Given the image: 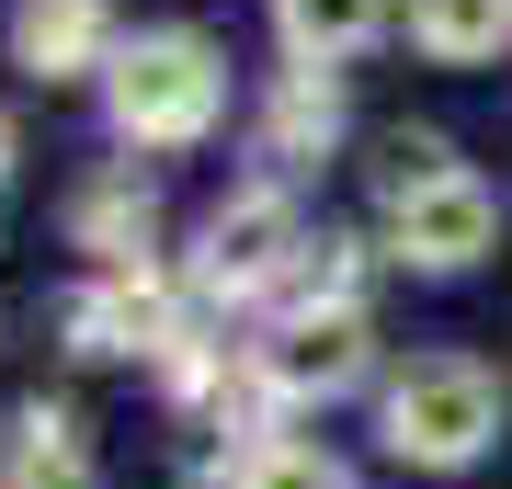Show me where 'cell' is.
Segmentation results:
<instances>
[{
  "label": "cell",
  "instance_id": "cell-2",
  "mask_svg": "<svg viewBox=\"0 0 512 489\" xmlns=\"http://www.w3.org/2000/svg\"><path fill=\"white\" fill-rule=\"evenodd\" d=\"M501 421H512L501 364H478V353H410L399 376H387L376 433H387V455H399V467L456 478V467H478V455L501 444Z\"/></svg>",
  "mask_w": 512,
  "mask_h": 489
},
{
  "label": "cell",
  "instance_id": "cell-9",
  "mask_svg": "<svg viewBox=\"0 0 512 489\" xmlns=\"http://www.w3.org/2000/svg\"><path fill=\"white\" fill-rule=\"evenodd\" d=\"M69 251H92L103 273H148V251H160V194L137 171H92L69 194Z\"/></svg>",
  "mask_w": 512,
  "mask_h": 489
},
{
  "label": "cell",
  "instance_id": "cell-11",
  "mask_svg": "<svg viewBox=\"0 0 512 489\" xmlns=\"http://www.w3.org/2000/svg\"><path fill=\"white\" fill-rule=\"evenodd\" d=\"M399 23L433 69H478V57L512 46V0H399Z\"/></svg>",
  "mask_w": 512,
  "mask_h": 489
},
{
  "label": "cell",
  "instance_id": "cell-1",
  "mask_svg": "<svg viewBox=\"0 0 512 489\" xmlns=\"http://www.w3.org/2000/svg\"><path fill=\"white\" fill-rule=\"evenodd\" d=\"M228 114V46L194 23H148L103 69V126L126 148H205Z\"/></svg>",
  "mask_w": 512,
  "mask_h": 489
},
{
  "label": "cell",
  "instance_id": "cell-6",
  "mask_svg": "<svg viewBox=\"0 0 512 489\" xmlns=\"http://www.w3.org/2000/svg\"><path fill=\"white\" fill-rule=\"evenodd\" d=\"M57 330H69L80 364H114V353H148V364H160L171 330H183V296L160 285V262H148V273H92V285L57 308Z\"/></svg>",
  "mask_w": 512,
  "mask_h": 489
},
{
  "label": "cell",
  "instance_id": "cell-15",
  "mask_svg": "<svg viewBox=\"0 0 512 489\" xmlns=\"http://www.w3.org/2000/svg\"><path fill=\"white\" fill-rule=\"evenodd\" d=\"M57 444H80V410L69 399H23L12 421H0V455H57Z\"/></svg>",
  "mask_w": 512,
  "mask_h": 489
},
{
  "label": "cell",
  "instance_id": "cell-17",
  "mask_svg": "<svg viewBox=\"0 0 512 489\" xmlns=\"http://www.w3.org/2000/svg\"><path fill=\"white\" fill-rule=\"evenodd\" d=\"M12 160H23V126H12V103H0V182H12Z\"/></svg>",
  "mask_w": 512,
  "mask_h": 489
},
{
  "label": "cell",
  "instance_id": "cell-10",
  "mask_svg": "<svg viewBox=\"0 0 512 489\" xmlns=\"http://www.w3.org/2000/svg\"><path fill=\"white\" fill-rule=\"evenodd\" d=\"M387 23H399V0H274L285 69H342V57H365Z\"/></svg>",
  "mask_w": 512,
  "mask_h": 489
},
{
  "label": "cell",
  "instance_id": "cell-7",
  "mask_svg": "<svg viewBox=\"0 0 512 489\" xmlns=\"http://www.w3.org/2000/svg\"><path fill=\"white\" fill-rule=\"evenodd\" d=\"M114 0H12V69L23 80H103L114 69Z\"/></svg>",
  "mask_w": 512,
  "mask_h": 489
},
{
  "label": "cell",
  "instance_id": "cell-5",
  "mask_svg": "<svg viewBox=\"0 0 512 489\" xmlns=\"http://www.w3.org/2000/svg\"><path fill=\"white\" fill-rule=\"evenodd\" d=\"M387 251H399L410 273H467V262H490V251H501V194L456 160L444 182H421V194L387 205Z\"/></svg>",
  "mask_w": 512,
  "mask_h": 489
},
{
  "label": "cell",
  "instance_id": "cell-12",
  "mask_svg": "<svg viewBox=\"0 0 512 489\" xmlns=\"http://www.w3.org/2000/svg\"><path fill=\"white\" fill-rule=\"evenodd\" d=\"M285 308H365V239L353 228H319L285 273Z\"/></svg>",
  "mask_w": 512,
  "mask_h": 489
},
{
  "label": "cell",
  "instance_id": "cell-8",
  "mask_svg": "<svg viewBox=\"0 0 512 489\" xmlns=\"http://www.w3.org/2000/svg\"><path fill=\"white\" fill-rule=\"evenodd\" d=\"M342 148V69H274L262 91V182H296Z\"/></svg>",
  "mask_w": 512,
  "mask_h": 489
},
{
  "label": "cell",
  "instance_id": "cell-16",
  "mask_svg": "<svg viewBox=\"0 0 512 489\" xmlns=\"http://www.w3.org/2000/svg\"><path fill=\"white\" fill-rule=\"evenodd\" d=\"M0 489H103V478L80 444H57V455H0Z\"/></svg>",
  "mask_w": 512,
  "mask_h": 489
},
{
  "label": "cell",
  "instance_id": "cell-3",
  "mask_svg": "<svg viewBox=\"0 0 512 489\" xmlns=\"http://www.w3.org/2000/svg\"><path fill=\"white\" fill-rule=\"evenodd\" d=\"M296 251H308V217H296V194H285V182H239L217 217H205V239H194V296H205V308L285 296Z\"/></svg>",
  "mask_w": 512,
  "mask_h": 489
},
{
  "label": "cell",
  "instance_id": "cell-4",
  "mask_svg": "<svg viewBox=\"0 0 512 489\" xmlns=\"http://www.w3.org/2000/svg\"><path fill=\"white\" fill-rule=\"evenodd\" d=\"M251 364H262V387H274L285 410L353 399V387L376 376V319H365V308H285V330L251 342Z\"/></svg>",
  "mask_w": 512,
  "mask_h": 489
},
{
  "label": "cell",
  "instance_id": "cell-13",
  "mask_svg": "<svg viewBox=\"0 0 512 489\" xmlns=\"http://www.w3.org/2000/svg\"><path fill=\"white\" fill-rule=\"evenodd\" d=\"M228 489H353V467L330 444H262V455H239Z\"/></svg>",
  "mask_w": 512,
  "mask_h": 489
},
{
  "label": "cell",
  "instance_id": "cell-14",
  "mask_svg": "<svg viewBox=\"0 0 512 489\" xmlns=\"http://www.w3.org/2000/svg\"><path fill=\"white\" fill-rule=\"evenodd\" d=\"M444 171H456V148H444L433 126H399V137H387V160H376V194L399 205V194H421V182H444Z\"/></svg>",
  "mask_w": 512,
  "mask_h": 489
}]
</instances>
